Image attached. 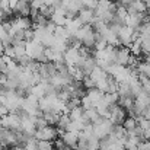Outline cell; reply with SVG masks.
Instances as JSON below:
<instances>
[{
    "label": "cell",
    "mask_w": 150,
    "mask_h": 150,
    "mask_svg": "<svg viewBox=\"0 0 150 150\" xmlns=\"http://www.w3.org/2000/svg\"><path fill=\"white\" fill-rule=\"evenodd\" d=\"M77 41L82 42V45L88 47V48H93L95 44V29L92 25H82L79 28V31L74 34V37Z\"/></svg>",
    "instance_id": "obj_1"
},
{
    "label": "cell",
    "mask_w": 150,
    "mask_h": 150,
    "mask_svg": "<svg viewBox=\"0 0 150 150\" xmlns=\"http://www.w3.org/2000/svg\"><path fill=\"white\" fill-rule=\"evenodd\" d=\"M112 122H111V120L109 118H103V117H99L96 121H93L92 122V130H93V134L98 137V139H105L108 134H109V131H111V128H112Z\"/></svg>",
    "instance_id": "obj_2"
},
{
    "label": "cell",
    "mask_w": 150,
    "mask_h": 150,
    "mask_svg": "<svg viewBox=\"0 0 150 150\" xmlns=\"http://www.w3.org/2000/svg\"><path fill=\"white\" fill-rule=\"evenodd\" d=\"M125 117H127V111L122 106H120L118 103L109 105V117L108 118L111 120L112 124H122Z\"/></svg>",
    "instance_id": "obj_3"
},
{
    "label": "cell",
    "mask_w": 150,
    "mask_h": 150,
    "mask_svg": "<svg viewBox=\"0 0 150 150\" xmlns=\"http://www.w3.org/2000/svg\"><path fill=\"white\" fill-rule=\"evenodd\" d=\"M34 137L37 140H48L54 142L57 139V131H55V125H45L42 128H37Z\"/></svg>",
    "instance_id": "obj_4"
},
{
    "label": "cell",
    "mask_w": 150,
    "mask_h": 150,
    "mask_svg": "<svg viewBox=\"0 0 150 150\" xmlns=\"http://www.w3.org/2000/svg\"><path fill=\"white\" fill-rule=\"evenodd\" d=\"M77 18L80 19V22L83 25H92V22L95 19V10L93 9H89V7H83V9L79 10Z\"/></svg>",
    "instance_id": "obj_5"
},
{
    "label": "cell",
    "mask_w": 150,
    "mask_h": 150,
    "mask_svg": "<svg viewBox=\"0 0 150 150\" xmlns=\"http://www.w3.org/2000/svg\"><path fill=\"white\" fill-rule=\"evenodd\" d=\"M13 13L18 16H29L31 13V4L28 0H18V3L13 7Z\"/></svg>",
    "instance_id": "obj_6"
},
{
    "label": "cell",
    "mask_w": 150,
    "mask_h": 150,
    "mask_svg": "<svg viewBox=\"0 0 150 150\" xmlns=\"http://www.w3.org/2000/svg\"><path fill=\"white\" fill-rule=\"evenodd\" d=\"M63 142H64V144L67 146V147H73V149H76V146H77V140H79V133H74V131H64V134H63Z\"/></svg>",
    "instance_id": "obj_7"
},
{
    "label": "cell",
    "mask_w": 150,
    "mask_h": 150,
    "mask_svg": "<svg viewBox=\"0 0 150 150\" xmlns=\"http://www.w3.org/2000/svg\"><path fill=\"white\" fill-rule=\"evenodd\" d=\"M91 77H92V80L96 83V82H99V80H103V79H106L108 77V73L100 67V66H96L92 71H91V74H89Z\"/></svg>",
    "instance_id": "obj_8"
},
{
    "label": "cell",
    "mask_w": 150,
    "mask_h": 150,
    "mask_svg": "<svg viewBox=\"0 0 150 150\" xmlns=\"http://www.w3.org/2000/svg\"><path fill=\"white\" fill-rule=\"evenodd\" d=\"M120 106H122L125 111H130L133 106H134V98L133 96H120L118 98V102H117Z\"/></svg>",
    "instance_id": "obj_9"
},
{
    "label": "cell",
    "mask_w": 150,
    "mask_h": 150,
    "mask_svg": "<svg viewBox=\"0 0 150 150\" xmlns=\"http://www.w3.org/2000/svg\"><path fill=\"white\" fill-rule=\"evenodd\" d=\"M83 115H85V117H86V118H88L91 122L96 121V120H98V118L100 117L99 114H98V111H96V108H93V106H92V108H88V109H85V111H83Z\"/></svg>",
    "instance_id": "obj_10"
},
{
    "label": "cell",
    "mask_w": 150,
    "mask_h": 150,
    "mask_svg": "<svg viewBox=\"0 0 150 150\" xmlns=\"http://www.w3.org/2000/svg\"><path fill=\"white\" fill-rule=\"evenodd\" d=\"M44 118L47 120V122L50 125H55L58 118H60V114L58 112H54V111H48V112H44Z\"/></svg>",
    "instance_id": "obj_11"
},
{
    "label": "cell",
    "mask_w": 150,
    "mask_h": 150,
    "mask_svg": "<svg viewBox=\"0 0 150 150\" xmlns=\"http://www.w3.org/2000/svg\"><path fill=\"white\" fill-rule=\"evenodd\" d=\"M70 117H69V114H60V118H58V121H57V124H55V127H60V128H63V130H66L67 128V125L70 124Z\"/></svg>",
    "instance_id": "obj_12"
},
{
    "label": "cell",
    "mask_w": 150,
    "mask_h": 150,
    "mask_svg": "<svg viewBox=\"0 0 150 150\" xmlns=\"http://www.w3.org/2000/svg\"><path fill=\"white\" fill-rule=\"evenodd\" d=\"M122 127L125 128V131L134 130V128L137 127V120L133 118V117H125V120L122 121Z\"/></svg>",
    "instance_id": "obj_13"
},
{
    "label": "cell",
    "mask_w": 150,
    "mask_h": 150,
    "mask_svg": "<svg viewBox=\"0 0 150 150\" xmlns=\"http://www.w3.org/2000/svg\"><path fill=\"white\" fill-rule=\"evenodd\" d=\"M139 82L142 85V91L150 93V77L144 76V74H139Z\"/></svg>",
    "instance_id": "obj_14"
},
{
    "label": "cell",
    "mask_w": 150,
    "mask_h": 150,
    "mask_svg": "<svg viewBox=\"0 0 150 150\" xmlns=\"http://www.w3.org/2000/svg\"><path fill=\"white\" fill-rule=\"evenodd\" d=\"M83 108L79 105V106H76V108H73V109H70L69 111V117H70V120H79V118H82V115H83Z\"/></svg>",
    "instance_id": "obj_15"
},
{
    "label": "cell",
    "mask_w": 150,
    "mask_h": 150,
    "mask_svg": "<svg viewBox=\"0 0 150 150\" xmlns=\"http://www.w3.org/2000/svg\"><path fill=\"white\" fill-rule=\"evenodd\" d=\"M140 41H142V50H143V52L150 54V34L140 37Z\"/></svg>",
    "instance_id": "obj_16"
},
{
    "label": "cell",
    "mask_w": 150,
    "mask_h": 150,
    "mask_svg": "<svg viewBox=\"0 0 150 150\" xmlns=\"http://www.w3.org/2000/svg\"><path fill=\"white\" fill-rule=\"evenodd\" d=\"M82 85H83L85 89H92V88H95V82L92 80L91 76H85L83 80H82Z\"/></svg>",
    "instance_id": "obj_17"
},
{
    "label": "cell",
    "mask_w": 150,
    "mask_h": 150,
    "mask_svg": "<svg viewBox=\"0 0 150 150\" xmlns=\"http://www.w3.org/2000/svg\"><path fill=\"white\" fill-rule=\"evenodd\" d=\"M52 146H54V150H64L67 146L64 144V142H63V139H60V137H57L55 140H54V143H52Z\"/></svg>",
    "instance_id": "obj_18"
},
{
    "label": "cell",
    "mask_w": 150,
    "mask_h": 150,
    "mask_svg": "<svg viewBox=\"0 0 150 150\" xmlns=\"http://www.w3.org/2000/svg\"><path fill=\"white\" fill-rule=\"evenodd\" d=\"M143 117H144L146 120H150V105H147V106L144 108V111H143Z\"/></svg>",
    "instance_id": "obj_19"
},
{
    "label": "cell",
    "mask_w": 150,
    "mask_h": 150,
    "mask_svg": "<svg viewBox=\"0 0 150 150\" xmlns=\"http://www.w3.org/2000/svg\"><path fill=\"white\" fill-rule=\"evenodd\" d=\"M3 51H4V45L0 42V55H3Z\"/></svg>",
    "instance_id": "obj_20"
},
{
    "label": "cell",
    "mask_w": 150,
    "mask_h": 150,
    "mask_svg": "<svg viewBox=\"0 0 150 150\" xmlns=\"http://www.w3.org/2000/svg\"><path fill=\"white\" fill-rule=\"evenodd\" d=\"M89 150H99V149H89Z\"/></svg>",
    "instance_id": "obj_21"
},
{
    "label": "cell",
    "mask_w": 150,
    "mask_h": 150,
    "mask_svg": "<svg viewBox=\"0 0 150 150\" xmlns=\"http://www.w3.org/2000/svg\"><path fill=\"white\" fill-rule=\"evenodd\" d=\"M28 1H31V0H28Z\"/></svg>",
    "instance_id": "obj_22"
},
{
    "label": "cell",
    "mask_w": 150,
    "mask_h": 150,
    "mask_svg": "<svg viewBox=\"0 0 150 150\" xmlns=\"http://www.w3.org/2000/svg\"><path fill=\"white\" fill-rule=\"evenodd\" d=\"M0 105H1V103H0Z\"/></svg>",
    "instance_id": "obj_23"
}]
</instances>
